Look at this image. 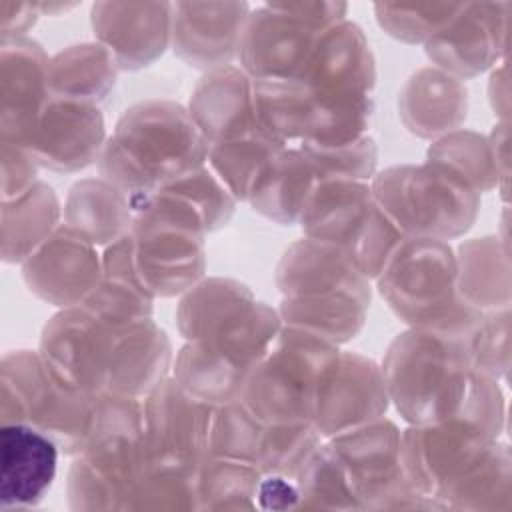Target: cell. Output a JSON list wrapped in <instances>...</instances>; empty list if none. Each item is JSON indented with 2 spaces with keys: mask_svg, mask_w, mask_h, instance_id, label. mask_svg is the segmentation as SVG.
I'll return each instance as SVG.
<instances>
[{
  "mask_svg": "<svg viewBox=\"0 0 512 512\" xmlns=\"http://www.w3.org/2000/svg\"><path fill=\"white\" fill-rule=\"evenodd\" d=\"M452 344L440 334H410L398 340L386 362L388 386L406 418L430 424L456 400L460 384Z\"/></svg>",
  "mask_w": 512,
  "mask_h": 512,
  "instance_id": "cell-4",
  "label": "cell"
},
{
  "mask_svg": "<svg viewBox=\"0 0 512 512\" xmlns=\"http://www.w3.org/2000/svg\"><path fill=\"white\" fill-rule=\"evenodd\" d=\"M386 410V394L372 362L360 356L336 358L330 368L316 406V422L320 434H342L358 428L368 416Z\"/></svg>",
  "mask_w": 512,
  "mask_h": 512,
  "instance_id": "cell-9",
  "label": "cell"
},
{
  "mask_svg": "<svg viewBox=\"0 0 512 512\" xmlns=\"http://www.w3.org/2000/svg\"><path fill=\"white\" fill-rule=\"evenodd\" d=\"M354 508L430 506L408 482L392 424L352 428L326 446Z\"/></svg>",
  "mask_w": 512,
  "mask_h": 512,
  "instance_id": "cell-3",
  "label": "cell"
},
{
  "mask_svg": "<svg viewBox=\"0 0 512 512\" xmlns=\"http://www.w3.org/2000/svg\"><path fill=\"white\" fill-rule=\"evenodd\" d=\"M368 190L356 182L318 180L302 206V220L310 234L326 240H346L362 232L372 210Z\"/></svg>",
  "mask_w": 512,
  "mask_h": 512,
  "instance_id": "cell-13",
  "label": "cell"
},
{
  "mask_svg": "<svg viewBox=\"0 0 512 512\" xmlns=\"http://www.w3.org/2000/svg\"><path fill=\"white\" fill-rule=\"evenodd\" d=\"M88 310H68L46 326L40 358L50 376L80 394L106 390L116 336L106 334L102 320Z\"/></svg>",
  "mask_w": 512,
  "mask_h": 512,
  "instance_id": "cell-5",
  "label": "cell"
},
{
  "mask_svg": "<svg viewBox=\"0 0 512 512\" xmlns=\"http://www.w3.org/2000/svg\"><path fill=\"white\" fill-rule=\"evenodd\" d=\"M236 74H216L196 94V112L204 130L212 138L236 134V128L250 126V94Z\"/></svg>",
  "mask_w": 512,
  "mask_h": 512,
  "instance_id": "cell-17",
  "label": "cell"
},
{
  "mask_svg": "<svg viewBox=\"0 0 512 512\" xmlns=\"http://www.w3.org/2000/svg\"><path fill=\"white\" fill-rule=\"evenodd\" d=\"M102 140V120L98 110L76 100L52 96L32 142L26 146L36 162L72 170L84 166Z\"/></svg>",
  "mask_w": 512,
  "mask_h": 512,
  "instance_id": "cell-10",
  "label": "cell"
},
{
  "mask_svg": "<svg viewBox=\"0 0 512 512\" xmlns=\"http://www.w3.org/2000/svg\"><path fill=\"white\" fill-rule=\"evenodd\" d=\"M0 504L2 510L36 506L50 490L58 444L26 422H4L0 428Z\"/></svg>",
  "mask_w": 512,
  "mask_h": 512,
  "instance_id": "cell-8",
  "label": "cell"
},
{
  "mask_svg": "<svg viewBox=\"0 0 512 512\" xmlns=\"http://www.w3.org/2000/svg\"><path fill=\"white\" fill-rule=\"evenodd\" d=\"M52 98L50 66L28 40L4 38L0 60L2 140L28 146Z\"/></svg>",
  "mask_w": 512,
  "mask_h": 512,
  "instance_id": "cell-7",
  "label": "cell"
},
{
  "mask_svg": "<svg viewBox=\"0 0 512 512\" xmlns=\"http://www.w3.org/2000/svg\"><path fill=\"white\" fill-rule=\"evenodd\" d=\"M94 272L90 244L72 230H58L24 260L30 290L54 304H72L94 288Z\"/></svg>",
  "mask_w": 512,
  "mask_h": 512,
  "instance_id": "cell-11",
  "label": "cell"
},
{
  "mask_svg": "<svg viewBox=\"0 0 512 512\" xmlns=\"http://www.w3.org/2000/svg\"><path fill=\"white\" fill-rule=\"evenodd\" d=\"M36 158L26 146L2 140V202L26 194L34 186Z\"/></svg>",
  "mask_w": 512,
  "mask_h": 512,
  "instance_id": "cell-18",
  "label": "cell"
},
{
  "mask_svg": "<svg viewBox=\"0 0 512 512\" xmlns=\"http://www.w3.org/2000/svg\"><path fill=\"white\" fill-rule=\"evenodd\" d=\"M0 414L4 422H26L62 444L82 450L90 432L94 408L88 394L58 384L42 358L28 350L2 358Z\"/></svg>",
  "mask_w": 512,
  "mask_h": 512,
  "instance_id": "cell-2",
  "label": "cell"
},
{
  "mask_svg": "<svg viewBox=\"0 0 512 512\" xmlns=\"http://www.w3.org/2000/svg\"><path fill=\"white\" fill-rule=\"evenodd\" d=\"M166 362V338L154 326H134V334L116 336L108 368L106 390L112 386L124 394L148 390Z\"/></svg>",
  "mask_w": 512,
  "mask_h": 512,
  "instance_id": "cell-15",
  "label": "cell"
},
{
  "mask_svg": "<svg viewBox=\"0 0 512 512\" xmlns=\"http://www.w3.org/2000/svg\"><path fill=\"white\" fill-rule=\"evenodd\" d=\"M336 358L326 342L312 334L292 332L288 340L280 338L244 382L248 412L268 424H306L316 414L322 384Z\"/></svg>",
  "mask_w": 512,
  "mask_h": 512,
  "instance_id": "cell-1",
  "label": "cell"
},
{
  "mask_svg": "<svg viewBox=\"0 0 512 512\" xmlns=\"http://www.w3.org/2000/svg\"><path fill=\"white\" fill-rule=\"evenodd\" d=\"M260 476L258 466L242 460H204L198 470V508L256 506Z\"/></svg>",
  "mask_w": 512,
  "mask_h": 512,
  "instance_id": "cell-16",
  "label": "cell"
},
{
  "mask_svg": "<svg viewBox=\"0 0 512 512\" xmlns=\"http://www.w3.org/2000/svg\"><path fill=\"white\" fill-rule=\"evenodd\" d=\"M212 416L204 400L168 382L154 392L144 412L150 462L196 474L208 450Z\"/></svg>",
  "mask_w": 512,
  "mask_h": 512,
  "instance_id": "cell-6",
  "label": "cell"
},
{
  "mask_svg": "<svg viewBox=\"0 0 512 512\" xmlns=\"http://www.w3.org/2000/svg\"><path fill=\"white\" fill-rule=\"evenodd\" d=\"M56 198L44 184H34L26 194L2 202V256L6 262L26 260L46 242L56 222Z\"/></svg>",
  "mask_w": 512,
  "mask_h": 512,
  "instance_id": "cell-14",
  "label": "cell"
},
{
  "mask_svg": "<svg viewBox=\"0 0 512 512\" xmlns=\"http://www.w3.org/2000/svg\"><path fill=\"white\" fill-rule=\"evenodd\" d=\"M446 254L442 248L422 242L406 248L386 270L382 292H386L392 306L406 318L418 322H432L436 304L446 300Z\"/></svg>",
  "mask_w": 512,
  "mask_h": 512,
  "instance_id": "cell-12",
  "label": "cell"
}]
</instances>
